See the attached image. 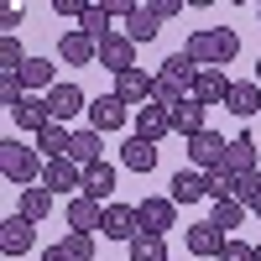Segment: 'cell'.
<instances>
[{"label":"cell","instance_id":"19","mask_svg":"<svg viewBox=\"0 0 261 261\" xmlns=\"http://www.w3.org/2000/svg\"><path fill=\"white\" fill-rule=\"evenodd\" d=\"M225 94H230V79L220 68H199V79H193V99H199V105H225Z\"/></svg>","mask_w":261,"mask_h":261},{"label":"cell","instance_id":"41","mask_svg":"<svg viewBox=\"0 0 261 261\" xmlns=\"http://www.w3.org/2000/svg\"><path fill=\"white\" fill-rule=\"evenodd\" d=\"M251 261H261V246H251Z\"/></svg>","mask_w":261,"mask_h":261},{"label":"cell","instance_id":"23","mask_svg":"<svg viewBox=\"0 0 261 261\" xmlns=\"http://www.w3.org/2000/svg\"><path fill=\"white\" fill-rule=\"evenodd\" d=\"M225 110H230V115H256V110H261V84H230Z\"/></svg>","mask_w":261,"mask_h":261},{"label":"cell","instance_id":"33","mask_svg":"<svg viewBox=\"0 0 261 261\" xmlns=\"http://www.w3.org/2000/svg\"><path fill=\"white\" fill-rule=\"evenodd\" d=\"M21 99H27V84H21V73H0V105H6V110H16Z\"/></svg>","mask_w":261,"mask_h":261},{"label":"cell","instance_id":"16","mask_svg":"<svg viewBox=\"0 0 261 261\" xmlns=\"http://www.w3.org/2000/svg\"><path fill=\"white\" fill-rule=\"evenodd\" d=\"M68 162H79V167H94V162H105V136L94 125H84V130H73V146H68Z\"/></svg>","mask_w":261,"mask_h":261},{"label":"cell","instance_id":"40","mask_svg":"<svg viewBox=\"0 0 261 261\" xmlns=\"http://www.w3.org/2000/svg\"><path fill=\"white\" fill-rule=\"evenodd\" d=\"M42 261H73V256L63 251V246H47V251H42Z\"/></svg>","mask_w":261,"mask_h":261},{"label":"cell","instance_id":"30","mask_svg":"<svg viewBox=\"0 0 261 261\" xmlns=\"http://www.w3.org/2000/svg\"><path fill=\"white\" fill-rule=\"evenodd\" d=\"M209 220H214V225H220V230L230 235L235 225L246 220V204H241V199H230V204H214V214H209Z\"/></svg>","mask_w":261,"mask_h":261},{"label":"cell","instance_id":"13","mask_svg":"<svg viewBox=\"0 0 261 261\" xmlns=\"http://www.w3.org/2000/svg\"><path fill=\"white\" fill-rule=\"evenodd\" d=\"M68 230H79V235H94V230H105V204H94L89 193L68 199Z\"/></svg>","mask_w":261,"mask_h":261},{"label":"cell","instance_id":"3","mask_svg":"<svg viewBox=\"0 0 261 261\" xmlns=\"http://www.w3.org/2000/svg\"><path fill=\"white\" fill-rule=\"evenodd\" d=\"M225 151H230V141L220 136V130H199V136H188V162L199 167V172H220L225 167Z\"/></svg>","mask_w":261,"mask_h":261},{"label":"cell","instance_id":"25","mask_svg":"<svg viewBox=\"0 0 261 261\" xmlns=\"http://www.w3.org/2000/svg\"><path fill=\"white\" fill-rule=\"evenodd\" d=\"M21 220H32V225H42V220H47V214H53V193L47 188H21Z\"/></svg>","mask_w":261,"mask_h":261},{"label":"cell","instance_id":"1","mask_svg":"<svg viewBox=\"0 0 261 261\" xmlns=\"http://www.w3.org/2000/svg\"><path fill=\"white\" fill-rule=\"evenodd\" d=\"M199 68H220V63H230L235 53H241V37H235L230 27H199L188 32V47H183Z\"/></svg>","mask_w":261,"mask_h":261},{"label":"cell","instance_id":"10","mask_svg":"<svg viewBox=\"0 0 261 261\" xmlns=\"http://www.w3.org/2000/svg\"><path fill=\"white\" fill-rule=\"evenodd\" d=\"M58 58H63V63H73V68H89V63H99V42H94V37H84V32L73 27V32H63Z\"/></svg>","mask_w":261,"mask_h":261},{"label":"cell","instance_id":"29","mask_svg":"<svg viewBox=\"0 0 261 261\" xmlns=\"http://www.w3.org/2000/svg\"><path fill=\"white\" fill-rule=\"evenodd\" d=\"M130 261H172L167 251H162V235H136V241H130Z\"/></svg>","mask_w":261,"mask_h":261},{"label":"cell","instance_id":"24","mask_svg":"<svg viewBox=\"0 0 261 261\" xmlns=\"http://www.w3.org/2000/svg\"><path fill=\"white\" fill-rule=\"evenodd\" d=\"M120 162H125L130 172H151V167H157V146L141 141V136H130V141L120 146Z\"/></svg>","mask_w":261,"mask_h":261},{"label":"cell","instance_id":"22","mask_svg":"<svg viewBox=\"0 0 261 261\" xmlns=\"http://www.w3.org/2000/svg\"><path fill=\"white\" fill-rule=\"evenodd\" d=\"M110 21H115L110 0H99V6H89V16L79 21V32H84V37H94V42H110V37H115V32H110Z\"/></svg>","mask_w":261,"mask_h":261},{"label":"cell","instance_id":"43","mask_svg":"<svg viewBox=\"0 0 261 261\" xmlns=\"http://www.w3.org/2000/svg\"><path fill=\"white\" fill-rule=\"evenodd\" d=\"M256 214H261V204H256Z\"/></svg>","mask_w":261,"mask_h":261},{"label":"cell","instance_id":"20","mask_svg":"<svg viewBox=\"0 0 261 261\" xmlns=\"http://www.w3.org/2000/svg\"><path fill=\"white\" fill-rule=\"evenodd\" d=\"M220 172H230V178H246V172H256V141H251V136H235L230 151H225V167H220Z\"/></svg>","mask_w":261,"mask_h":261},{"label":"cell","instance_id":"42","mask_svg":"<svg viewBox=\"0 0 261 261\" xmlns=\"http://www.w3.org/2000/svg\"><path fill=\"white\" fill-rule=\"evenodd\" d=\"M256 84H261V58H256Z\"/></svg>","mask_w":261,"mask_h":261},{"label":"cell","instance_id":"36","mask_svg":"<svg viewBox=\"0 0 261 261\" xmlns=\"http://www.w3.org/2000/svg\"><path fill=\"white\" fill-rule=\"evenodd\" d=\"M53 11H58L63 21H84V16H89V6H84V0H53Z\"/></svg>","mask_w":261,"mask_h":261},{"label":"cell","instance_id":"18","mask_svg":"<svg viewBox=\"0 0 261 261\" xmlns=\"http://www.w3.org/2000/svg\"><path fill=\"white\" fill-rule=\"evenodd\" d=\"M84 193H89L94 204H115V199H110V193H115V167H110V162L84 167Z\"/></svg>","mask_w":261,"mask_h":261},{"label":"cell","instance_id":"14","mask_svg":"<svg viewBox=\"0 0 261 261\" xmlns=\"http://www.w3.org/2000/svg\"><path fill=\"white\" fill-rule=\"evenodd\" d=\"M99 68H110L115 79L136 68V42L130 37H110V42H99Z\"/></svg>","mask_w":261,"mask_h":261},{"label":"cell","instance_id":"34","mask_svg":"<svg viewBox=\"0 0 261 261\" xmlns=\"http://www.w3.org/2000/svg\"><path fill=\"white\" fill-rule=\"evenodd\" d=\"M21 63H27L21 42H16V37H6V42H0V68H6V73H21Z\"/></svg>","mask_w":261,"mask_h":261},{"label":"cell","instance_id":"7","mask_svg":"<svg viewBox=\"0 0 261 261\" xmlns=\"http://www.w3.org/2000/svg\"><path fill=\"white\" fill-rule=\"evenodd\" d=\"M141 235V214L136 204H105V241H136Z\"/></svg>","mask_w":261,"mask_h":261},{"label":"cell","instance_id":"8","mask_svg":"<svg viewBox=\"0 0 261 261\" xmlns=\"http://www.w3.org/2000/svg\"><path fill=\"white\" fill-rule=\"evenodd\" d=\"M37 246V225L21 220V214H6V225H0V251L6 256H27Z\"/></svg>","mask_w":261,"mask_h":261},{"label":"cell","instance_id":"31","mask_svg":"<svg viewBox=\"0 0 261 261\" xmlns=\"http://www.w3.org/2000/svg\"><path fill=\"white\" fill-rule=\"evenodd\" d=\"M58 246L68 251L73 261H94V235H79V230H68V235L58 241Z\"/></svg>","mask_w":261,"mask_h":261},{"label":"cell","instance_id":"26","mask_svg":"<svg viewBox=\"0 0 261 261\" xmlns=\"http://www.w3.org/2000/svg\"><path fill=\"white\" fill-rule=\"evenodd\" d=\"M21 84H27V89H58V73H53V63L47 58H27L21 63Z\"/></svg>","mask_w":261,"mask_h":261},{"label":"cell","instance_id":"5","mask_svg":"<svg viewBox=\"0 0 261 261\" xmlns=\"http://www.w3.org/2000/svg\"><path fill=\"white\" fill-rule=\"evenodd\" d=\"M136 214H141V230H146V235H167V230H178V204L162 199V193L141 199V204H136Z\"/></svg>","mask_w":261,"mask_h":261},{"label":"cell","instance_id":"12","mask_svg":"<svg viewBox=\"0 0 261 261\" xmlns=\"http://www.w3.org/2000/svg\"><path fill=\"white\" fill-rule=\"evenodd\" d=\"M151 89H157V73H146V68H130V73H120L115 79V94L125 99V105H151Z\"/></svg>","mask_w":261,"mask_h":261},{"label":"cell","instance_id":"4","mask_svg":"<svg viewBox=\"0 0 261 261\" xmlns=\"http://www.w3.org/2000/svg\"><path fill=\"white\" fill-rule=\"evenodd\" d=\"M42 188H47L53 199H58V193L79 199V193H84V167H79V162H68V157H58V162L42 167Z\"/></svg>","mask_w":261,"mask_h":261},{"label":"cell","instance_id":"2","mask_svg":"<svg viewBox=\"0 0 261 261\" xmlns=\"http://www.w3.org/2000/svg\"><path fill=\"white\" fill-rule=\"evenodd\" d=\"M42 167H47V157H42L37 146H27V141H0V172H6V183L32 188L42 178Z\"/></svg>","mask_w":261,"mask_h":261},{"label":"cell","instance_id":"6","mask_svg":"<svg viewBox=\"0 0 261 261\" xmlns=\"http://www.w3.org/2000/svg\"><path fill=\"white\" fill-rule=\"evenodd\" d=\"M188 256H209V261H220V251L230 246V235L214 225V220H199V225H188Z\"/></svg>","mask_w":261,"mask_h":261},{"label":"cell","instance_id":"27","mask_svg":"<svg viewBox=\"0 0 261 261\" xmlns=\"http://www.w3.org/2000/svg\"><path fill=\"white\" fill-rule=\"evenodd\" d=\"M162 79H172L178 89H188V94H193V79H199V63H193L188 53H172V58L162 63Z\"/></svg>","mask_w":261,"mask_h":261},{"label":"cell","instance_id":"32","mask_svg":"<svg viewBox=\"0 0 261 261\" xmlns=\"http://www.w3.org/2000/svg\"><path fill=\"white\" fill-rule=\"evenodd\" d=\"M235 199H241L246 209H256V204H261V167H256V172H246V178H235Z\"/></svg>","mask_w":261,"mask_h":261},{"label":"cell","instance_id":"11","mask_svg":"<svg viewBox=\"0 0 261 261\" xmlns=\"http://www.w3.org/2000/svg\"><path fill=\"white\" fill-rule=\"evenodd\" d=\"M47 110H53V120H58V125H68L73 115H84V110H89V99H84V89H79V84H58V89L47 94Z\"/></svg>","mask_w":261,"mask_h":261},{"label":"cell","instance_id":"39","mask_svg":"<svg viewBox=\"0 0 261 261\" xmlns=\"http://www.w3.org/2000/svg\"><path fill=\"white\" fill-rule=\"evenodd\" d=\"M151 11H157V21H167V16H183V0H157Z\"/></svg>","mask_w":261,"mask_h":261},{"label":"cell","instance_id":"37","mask_svg":"<svg viewBox=\"0 0 261 261\" xmlns=\"http://www.w3.org/2000/svg\"><path fill=\"white\" fill-rule=\"evenodd\" d=\"M21 21H27V6H6V11H0V32H6V37H16V27H21Z\"/></svg>","mask_w":261,"mask_h":261},{"label":"cell","instance_id":"17","mask_svg":"<svg viewBox=\"0 0 261 261\" xmlns=\"http://www.w3.org/2000/svg\"><path fill=\"white\" fill-rule=\"evenodd\" d=\"M167 130H172V110H162V105H141V110H136V136L141 141L157 146Z\"/></svg>","mask_w":261,"mask_h":261},{"label":"cell","instance_id":"28","mask_svg":"<svg viewBox=\"0 0 261 261\" xmlns=\"http://www.w3.org/2000/svg\"><path fill=\"white\" fill-rule=\"evenodd\" d=\"M157 27H162V21H157V11H151V6H136V11L125 16V37H130V42H151V37H157Z\"/></svg>","mask_w":261,"mask_h":261},{"label":"cell","instance_id":"9","mask_svg":"<svg viewBox=\"0 0 261 261\" xmlns=\"http://www.w3.org/2000/svg\"><path fill=\"white\" fill-rule=\"evenodd\" d=\"M89 125L99 130V136L120 130V125H125V99H120V94H99V99H89Z\"/></svg>","mask_w":261,"mask_h":261},{"label":"cell","instance_id":"38","mask_svg":"<svg viewBox=\"0 0 261 261\" xmlns=\"http://www.w3.org/2000/svg\"><path fill=\"white\" fill-rule=\"evenodd\" d=\"M220 261H251V246H246V241H230V246L220 251Z\"/></svg>","mask_w":261,"mask_h":261},{"label":"cell","instance_id":"15","mask_svg":"<svg viewBox=\"0 0 261 261\" xmlns=\"http://www.w3.org/2000/svg\"><path fill=\"white\" fill-rule=\"evenodd\" d=\"M199 199H209V172L199 167L172 172V204H199Z\"/></svg>","mask_w":261,"mask_h":261},{"label":"cell","instance_id":"35","mask_svg":"<svg viewBox=\"0 0 261 261\" xmlns=\"http://www.w3.org/2000/svg\"><path fill=\"white\" fill-rule=\"evenodd\" d=\"M209 199L214 204H230L235 199V178H230V172H209Z\"/></svg>","mask_w":261,"mask_h":261},{"label":"cell","instance_id":"21","mask_svg":"<svg viewBox=\"0 0 261 261\" xmlns=\"http://www.w3.org/2000/svg\"><path fill=\"white\" fill-rule=\"evenodd\" d=\"M204 110H209V105H199V99L188 94L178 110H172V130H178V136H199V130H209L204 125Z\"/></svg>","mask_w":261,"mask_h":261}]
</instances>
